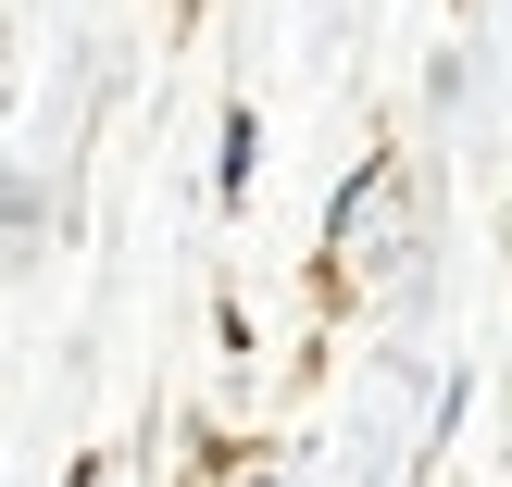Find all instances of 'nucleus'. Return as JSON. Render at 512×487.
<instances>
[{"label": "nucleus", "instance_id": "f257e3e1", "mask_svg": "<svg viewBox=\"0 0 512 487\" xmlns=\"http://www.w3.org/2000/svg\"><path fill=\"white\" fill-rule=\"evenodd\" d=\"M75 487H100V463H88V475H75Z\"/></svg>", "mask_w": 512, "mask_h": 487}]
</instances>
